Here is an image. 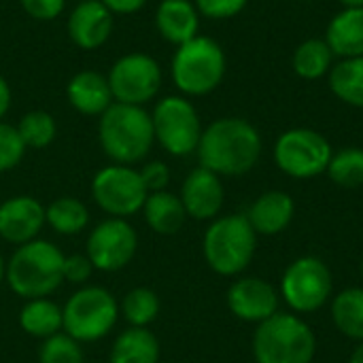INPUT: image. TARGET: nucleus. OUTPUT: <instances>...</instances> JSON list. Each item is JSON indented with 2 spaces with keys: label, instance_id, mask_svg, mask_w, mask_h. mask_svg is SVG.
I'll list each match as a JSON object with an SVG mask.
<instances>
[{
  "label": "nucleus",
  "instance_id": "2eb2a0df",
  "mask_svg": "<svg viewBox=\"0 0 363 363\" xmlns=\"http://www.w3.org/2000/svg\"><path fill=\"white\" fill-rule=\"evenodd\" d=\"M179 198L185 206L187 217L196 221H208L221 213L225 202V189L219 174L198 166L185 177Z\"/></svg>",
  "mask_w": 363,
  "mask_h": 363
},
{
  "label": "nucleus",
  "instance_id": "9d476101",
  "mask_svg": "<svg viewBox=\"0 0 363 363\" xmlns=\"http://www.w3.org/2000/svg\"><path fill=\"white\" fill-rule=\"evenodd\" d=\"M149 191L134 166L108 164L91 179V198L108 217L128 219L143 211Z\"/></svg>",
  "mask_w": 363,
  "mask_h": 363
},
{
  "label": "nucleus",
  "instance_id": "a211bd4d",
  "mask_svg": "<svg viewBox=\"0 0 363 363\" xmlns=\"http://www.w3.org/2000/svg\"><path fill=\"white\" fill-rule=\"evenodd\" d=\"M66 98L70 106L85 117H100L115 102L108 79L96 70L77 72L66 85Z\"/></svg>",
  "mask_w": 363,
  "mask_h": 363
},
{
  "label": "nucleus",
  "instance_id": "4468645a",
  "mask_svg": "<svg viewBox=\"0 0 363 363\" xmlns=\"http://www.w3.org/2000/svg\"><path fill=\"white\" fill-rule=\"evenodd\" d=\"M45 225V206L32 196H13L0 204V240L9 245L19 247L36 240Z\"/></svg>",
  "mask_w": 363,
  "mask_h": 363
},
{
  "label": "nucleus",
  "instance_id": "5701e85b",
  "mask_svg": "<svg viewBox=\"0 0 363 363\" xmlns=\"http://www.w3.org/2000/svg\"><path fill=\"white\" fill-rule=\"evenodd\" d=\"M162 347L149 328H125L115 338L108 363H160Z\"/></svg>",
  "mask_w": 363,
  "mask_h": 363
},
{
  "label": "nucleus",
  "instance_id": "58836bf2",
  "mask_svg": "<svg viewBox=\"0 0 363 363\" xmlns=\"http://www.w3.org/2000/svg\"><path fill=\"white\" fill-rule=\"evenodd\" d=\"M9 108H11V87H9L6 79L0 74V121L9 113Z\"/></svg>",
  "mask_w": 363,
  "mask_h": 363
},
{
  "label": "nucleus",
  "instance_id": "39448f33",
  "mask_svg": "<svg viewBox=\"0 0 363 363\" xmlns=\"http://www.w3.org/2000/svg\"><path fill=\"white\" fill-rule=\"evenodd\" d=\"M257 247V234L247 215H228L215 219L202 240V253L208 268L221 277H236L251 264Z\"/></svg>",
  "mask_w": 363,
  "mask_h": 363
},
{
  "label": "nucleus",
  "instance_id": "e433bc0d",
  "mask_svg": "<svg viewBox=\"0 0 363 363\" xmlns=\"http://www.w3.org/2000/svg\"><path fill=\"white\" fill-rule=\"evenodd\" d=\"M23 11L38 21H51L62 15L66 0H19Z\"/></svg>",
  "mask_w": 363,
  "mask_h": 363
},
{
  "label": "nucleus",
  "instance_id": "0eeeda50",
  "mask_svg": "<svg viewBox=\"0 0 363 363\" xmlns=\"http://www.w3.org/2000/svg\"><path fill=\"white\" fill-rule=\"evenodd\" d=\"M64 332L81 345L106 338L119 323L117 298L100 285L79 287L62 306Z\"/></svg>",
  "mask_w": 363,
  "mask_h": 363
},
{
  "label": "nucleus",
  "instance_id": "bb28decb",
  "mask_svg": "<svg viewBox=\"0 0 363 363\" xmlns=\"http://www.w3.org/2000/svg\"><path fill=\"white\" fill-rule=\"evenodd\" d=\"M45 219L55 234L77 236L89 225V208L79 198L62 196L55 198L49 206H45Z\"/></svg>",
  "mask_w": 363,
  "mask_h": 363
},
{
  "label": "nucleus",
  "instance_id": "b1692460",
  "mask_svg": "<svg viewBox=\"0 0 363 363\" xmlns=\"http://www.w3.org/2000/svg\"><path fill=\"white\" fill-rule=\"evenodd\" d=\"M19 328L23 334L36 340H47L64 330V313L62 306L55 304L51 298H34L26 300L19 315H17Z\"/></svg>",
  "mask_w": 363,
  "mask_h": 363
},
{
  "label": "nucleus",
  "instance_id": "dca6fc26",
  "mask_svg": "<svg viewBox=\"0 0 363 363\" xmlns=\"http://www.w3.org/2000/svg\"><path fill=\"white\" fill-rule=\"evenodd\" d=\"M228 306L234 317L249 323H262L279 313V294L270 283L247 277L230 285Z\"/></svg>",
  "mask_w": 363,
  "mask_h": 363
},
{
  "label": "nucleus",
  "instance_id": "f8f14e48",
  "mask_svg": "<svg viewBox=\"0 0 363 363\" xmlns=\"http://www.w3.org/2000/svg\"><path fill=\"white\" fill-rule=\"evenodd\" d=\"M138 251L136 228L128 219L108 217L96 223L85 242V255L98 272H119L132 264Z\"/></svg>",
  "mask_w": 363,
  "mask_h": 363
},
{
  "label": "nucleus",
  "instance_id": "c756f323",
  "mask_svg": "<svg viewBox=\"0 0 363 363\" xmlns=\"http://www.w3.org/2000/svg\"><path fill=\"white\" fill-rule=\"evenodd\" d=\"M26 149H47L57 134V123L47 111H30L15 125Z\"/></svg>",
  "mask_w": 363,
  "mask_h": 363
},
{
  "label": "nucleus",
  "instance_id": "aec40b11",
  "mask_svg": "<svg viewBox=\"0 0 363 363\" xmlns=\"http://www.w3.org/2000/svg\"><path fill=\"white\" fill-rule=\"evenodd\" d=\"M296 215V202L285 191H266L262 194L251 208L247 211V219L255 234L274 236L289 228Z\"/></svg>",
  "mask_w": 363,
  "mask_h": 363
},
{
  "label": "nucleus",
  "instance_id": "f704fd0d",
  "mask_svg": "<svg viewBox=\"0 0 363 363\" xmlns=\"http://www.w3.org/2000/svg\"><path fill=\"white\" fill-rule=\"evenodd\" d=\"M94 272H96V268L91 266V262L85 253L66 255V259H64V283L83 287V285H87V281L91 279Z\"/></svg>",
  "mask_w": 363,
  "mask_h": 363
},
{
  "label": "nucleus",
  "instance_id": "ddd939ff",
  "mask_svg": "<svg viewBox=\"0 0 363 363\" xmlns=\"http://www.w3.org/2000/svg\"><path fill=\"white\" fill-rule=\"evenodd\" d=\"M281 291L296 313H315L332 296V272L319 257H300L285 270Z\"/></svg>",
  "mask_w": 363,
  "mask_h": 363
},
{
  "label": "nucleus",
  "instance_id": "72a5a7b5",
  "mask_svg": "<svg viewBox=\"0 0 363 363\" xmlns=\"http://www.w3.org/2000/svg\"><path fill=\"white\" fill-rule=\"evenodd\" d=\"M200 17L206 19H232L236 15H240L249 0H194Z\"/></svg>",
  "mask_w": 363,
  "mask_h": 363
},
{
  "label": "nucleus",
  "instance_id": "f03ea898",
  "mask_svg": "<svg viewBox=\"0 0 363 363\" xmlns=\"http://www.w3.org/2000/svg\"><path fill=\"white\" fill-rule=\"evenodd\" d=\"M98 140L113 164L134 166L143 162L155 143L151 113L145 106L113 102L100 115Z\"/></svg>",
  "mask_w": 363,
  "mask_h": 363
},
{
  "label": "nucleus",
  "instance_id": "cd10ccee",
  "mask_svg": "<svg viewBox=\"0 0 363 363\" xmlns=\"http://www.w3.org/2000/svg\"><path fill=\"white\" fill-rule=\"evenodd\" d=\"M332 319L340 334L363 342V289L353 287L345 289L334 298Z\"/></svg>",
  "mask_w": 363,
  "mask_h": 363
},
{
  "label": "nucleus",
  "instance_id": "c03bdc74",
  "mask_svg": "<svg viewBox=\"0 0 363 363\" xmlns=\"http://www.w3.org/2000/svg\"><path fill=\"white\" fill-rule=\"evenodd\" d=\"M362 272H363V268H362Z\"/></svg>",
  "mask_w": 363,
  "mask_h": 363
},
{
  "label": "nucleus",
  "instance_id": "6e6552de",
  "mask_svg": "<svg viewBox=\"0 0 363 363\" xmlns=\"http://www.w3.org/2000/svg\"><path fill=\"white\" fill-rule=\"evenodd\" d=\"M155 143L174 157L196 153L202 138V121L194 102L185 96H166L157 100L151 113Z\"/></svg>",
  "mask_w": 363,
  "mask_h": 363
},
{
  "label": "nucleus",
  "instance_id": "a878e982",
  "mask_svg": "<svg viewBox=\"0 0 363 363\" xmlns=\"http://www.w3.org/2000/svg\"><path fill=\"white\" fill-rule=\"evenodd\" d=\"M328 83L340 102L363 108V55L338 60L328 74Z\"/></svg>",
  "mask_w": 363,
  "mask_h": 363
},
{
  "label": "nucleus",
  "instance_id": "7ed1b4c3",
  "mask_svg": "<svg viewBox=\"0 0 363 363\" xmlns=\"http://www.w3.org/2000/svg\"><path fill=\"white\" fill-rule=\"evenodd\" d=\"M64 259L66 255L49 240L19 245L6 262L4 283L23 302L49 298L64 283Z\"/></svg>",
  "mask_w": 363,
  "mask_h": 363
},
{
  "label": "nucleus",
  "instance_id": "7c9ffc66",
  "mask_svg": "<svg viewBox=\"0 0 363 363\" xmlns=\"http://www.w3.org/2000/svg\"><path fill=\"white\" fill-rule=\"evenodd\" d=\"M328 177L347 189H355L363 185V149L347 147L332 155L328 166Z\"/></svg>",
  "mask_w": 363,
  "mask_h": 363
},
{
  "label": "nucleus",
  "instance_id": "4be33fe9",
  "mask_svg": "<svg viewBox=\"0 0 363 363\" xmlns=\"http://www.w3.org/2000/svg\"><path fill=\"white\" fill-rule=\"evenodd\" d=\"M140 213L149 230H153L160 236L179 234L187 221V213L181 198L177 194H170L168 189L149 194Z\"/></svg>",
  "mask_w": 363,
  "mask_h": 363
},
{
  "label": "nucleus",
  "instance_id": "412c9836",
  "mask_svg": "<svg viewBox=\"0 0 363 363\" xmlns=\"http://www.w3.org/2000/svg\"><path fill=\"white\" fill-rule=\"evenodd\" d=\"M325 43L336 57H362L363 55V6L342 9L332 17L325 30Z\"/></svg>",
  "mask_w": 363,
  "mask_h": 363
},
{
  "label": "nucleus",
  "instance_id": "473e14b6",
  "mask_svg": "<svg viewBox=\"0 0 363 363\" xmlns=\"http://www.w3.org/2000/svg\"><path fill=\"white\" fill-rule=\"evenodd\" d=\"M26 145L15 125L0 121V174L17 168L26 155Z\"/></svg>",
  "mask_w": 363,
  "mask_h": 363
},
{
  "label": "nucleus",
  "instance_id": "393cba45",
  "mask_svg": "<svg viewBox=\"0 0 363 363\" xmlns=\"http://www.w3.org/2000/svg\"><path fill=\"white\" fill-rule=\"evenodd\" d=\"M336 64V55L325 43V38H306L294 51L291 66L294 72L304 81H317L330 74Z\"/></svg>",
  "mask_w": 363,
  "mask_h": 363
},
{
  "label": "nucleus",
  "instance_id": "6ab92c4d",
  "mask_svg": "<svg viewBox=\"0 0 363 363\" xmlns=\"http://www.w3.org/2000/svg\"><path fill=\"white\" fill-rule=\"evenodd\" d=\"M155 28L164 40L179 47L198 36L200 13L191 0H162L155 11Z\"/></svg>",
  "mask_w": 363,
  "mask_h": 363
},
{
  "label": "nucleus",
  "instance_id": "f3484780",
  "mask_svg": "<svg viewBox=\"0 0 363 363\" xmlns=\"http://www.w3.org/2000/svg\"><path fill=\"white\" fill-rule=\"evenodd\" d=\"M115 28V15L100 0L77 2L68 15V36L70 40L85 51L102 47Z\"/></svg>",
  "mask_w": 363,
  "mask_h": 363
},
{
  "label": "nucleus",
  "instance_id": "ea45409f",
  "mask_svg": "<svg viewBox=\"0 0 363 363\" xmlns=\"http://www.w3.org/2000/svg\"><path fill=\"white\" fill-rule=\"evenodd\" d=\"M349 363H363V342L353 351V355H351V362Z\"/></svg>",
  "mask_w": 363,
  "mask_h": 363
},
{
  "label": "nucleus",
  "instance_id": "79ce46f5",
  "mask_svg": "<svg viewBox=\"0 0 363 363\" xmlns=\"http://www.w3.org/2000/svg\"><path fill=\"white\" fill-rule=\"evenodd\" d=\"M4 272H6V259H4V255L0 251V285L4 283Z\"/></svg>",
  "mask_w": 363,
  "mask_h": 363
},
{
  "label": "nucleus",
  "instance_id": "4c0bfd02",
  "mask_svg": "<svg viewBox=\"0 0 363 363\" xmlns=\"http://www.w3.org/2000/svg\"><path fill=\"white\" fill-rule=\"evenodd\" d=\"M113 15H132L140 11L149 0H100Z\"/></svg>",
  "mask_w": 363,
  "mask_h": 363
},
{
  "label": "nucleus",
  "instance_id": "f257e3e1",
  "mask_svg": "<svg viewBox=\"0 0 363 363\" xmlns=\"http://www.w3.org/2000/svg\"><path fill=\"white\" fill-rule=\"evenodd\" d=\"M264 143L257 128L242 117H221L202 130L196 149L200 166L219 177H242L259 162Z\"/></svg>",
  "mask_w": 363,
  "mask_h": 363
},
{
  "label": "nucleus",
  "instance_id": "9b49d317",
  "mask_svg": "<svg viewBox=\"0 0 363 363\" xmlns=\"http://www.w3.org/2000/svg\"><path fill=\"white\" fill-rule=\"evenodd\" d=\"M115 102L145 106L151 102L162 87V66L149 53H125L121 55L106 74Z\"/></svg>",
  "mask_w": 363,
  "mask_h": 363
},
{
  "label": "nucleus",
  "instance_id": "c85d7f7f",
  "mask_svg": "<svg viewBox=\"0 0 363 363\" xmlns=\"http://www.w3.org/2000/svg\"><path fill=\"white\" fill-rule=\"evenodd\" d=\"M160 296L149 287H134L119 302V313L130 328H149L160 317Z\"/></svg>",
  "mask_w": 363,
  "mask_h": 363
},
{
  "label": "nucleus",
  "instance_id": "423d86ee",
  "mask_svg": "<svg viewBox=\"0 0 363 363\" xmlns=\"http://www.w3.org/2000/svg\"><path fill=\"white\" fill-rule=\"evenodd\" d=\"M317 351L313 330L289 313H277L262 321L253 336L257 363H311Z\"/></svg>",
  "mask_w": 363,
  "mask_h": 363
},
{
  "label": "nucleus",
  "instance_id": "1a4fd4ad",
  "mask_svg": "<svg viewBox=\"0 0 363 363\" xmlns=\"http://www.w3.org/2000/svg\"><path fill=\"white\" fill-rule=\"evenodd\" d=\"M274 164L291 179H313L328 170L334 155L330 140L311 128H291L274 143Z\"/></svg>",
  "mask_w": 363,
  "mask_h": 363
},
{
  "label": "nucleus",
  "instance_id": "37998d69",
  "mask_svg": "<svg viewBox=\"0 0 363 363\" xmlns=\"http://www.w3.org/2000/svg\"><path fill=\"white\" fill-rule=\"evenodd\" d=\"M77 2H85V0H77Z\"/></svg>",
  "mask_w": 363,
  "mask_h": 363
},
{
  "label": "nucleus",
  "instance_id": "20e7f679",
  "mask_svg": "<svg viewBox=\"0 0 363 363\" xmlns=\"http://www.w3.org/2000/svg\"><path fill=\"white\" fill-rule=\"evenodd\" d=\"M225 70L228 57L223 47L215 38L202 34L179 45L170 62L172 83L185 98L213 94L223 83Z\"/></svg>",
  "mask_w": 363,
  "mask_h": 363
},
{
  "label": "nucleus",
  "instance_id": "c9c22d12",
  "mask_svg": "<svg viewBox=\"0 0 363 363\" xmlns=\"http://www.w3.org/2000/svg\"><path fill=\"white\" fill-rule=\"evenodd\" d=\"M138 172H140V179H143V183H145V187H147L149 194H153V191H164V189H168V185H170V168H168V164L162 162V160H151V162H147Z\"/></svg>",
  "mask_w": 363,
  "mask_h": 363
},
{
  "label": "nucleus",
  "instance_id": "2f4dec72",
  "mask_svg": "<svg viewBox=\"0 0 363 363\" xmlns=\"http://www.w3.org/2000/svg\"><path fill=\"white\" fill-rule=\"evenodd\" d=\"M38 363H85L83 345L70 338L66 332H60L40 342Z\"/></svg>",
  "mask_w": 363,
  "mask_h": 363
},
{
  "label": "nucleus",
  "instance_id": "a19ab883",
  "mask_svg": "<svg viewBox=\"0 0 363 363\" xmlns=\"http://www.w3.org/2000/svg\"><path fill=\"white\" fill-rule=\"evenodd\" d=\"M342 4V9H355V6H363V0H338Z\"/></svg>",
  "mask_w": 363,
  "mask_h": 363
}]
</instances>
